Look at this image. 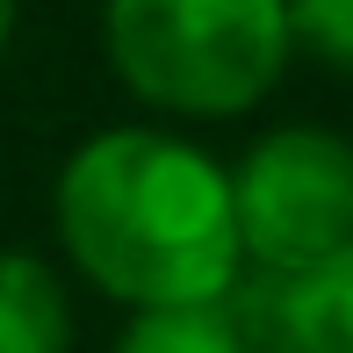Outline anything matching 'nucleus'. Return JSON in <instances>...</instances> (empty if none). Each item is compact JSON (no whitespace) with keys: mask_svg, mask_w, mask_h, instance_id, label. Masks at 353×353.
<instances>
[{"mask_svg":"<svg viewBox=\"0 0 353 353\" xmlns=\"http://www.w3.org/2000/svg\"><path fill=\"white\" fill-rule=\"evenodd\" d=\"M58 231L79 274L130 310L216 303L238 274L231 173L159 130H108L58 173Z\"/></svg>","mask_w":353,"mask_h":353,"instance_id":"nucleus-1","label":"nucleus"},{"mask_svg":"<svg viewBox=\"0 0 353 353\" xmlns=\"http://www.w3.org/2000/svg\"><path fill=\"white\" fill-rule=\"evenodd\" d=\"M108 65L173 116H238L288 65V0H108Z\"/></svg>","mask_w":353,"mask_h":353,"instance_id":"nucleus-2","label":"nucleus"},{"mask_svg":"<svg viewBox=\"0 0 353 353\" xmlns=\"http://www.w3.org/2000/svg\"><path fill=\"white\" fill-rule=\"evenodd\" d=\"M238 252L274 274H303L325 252L353 245V144L310 123L260 137L231 173Z\"/></svg>","mask_w":353,"mask_h":353,"instance_id":"nucleus-3","label":"nucleus"},{"mask_svg":"<svg viewBox=\"0 0 353 353\" xmlns=\"http://www.w3.org/2000/svg\"><path fill=\"white\" fill-rule=\"evenodd\" d=\"M281 339H288V353H353V245L288 274Z\"/></svg>","mask_w":353,"mask_h":353,"instance_id":"nucleus-4","label":"nucleus"},{"mask_svg":"<svg viewBox=\"0 0 353 353\" xmlns=\"http://www.w3.org/2000/svg\"><path fill=\"white\" fill-rule=\"evenodd\" d=\"M65 339L72 317L58 274L29 252H0V353H65Z\"/></svg>","mask_w":353,"mask_h":353,"instance_id":"nucleus-5","label":"nucleus"},{"mask_svg":"<svg viewBox=\"0 0 353 353\" xmlns=\"http://www.w3.org/2000/svg\"><path fill=\"white\" fill-rule=\"evenodd\" d=\"M116 353H245V339L216 303H181V310H137Z\"/></svg>","mask_w":353,"mask_h":353,"instance_id":"nucleus-6","label":"nucleus"},{"mask_svg":"<svg viewBox=\"0 0 353 353\" xmlns=\"http://www.w3.org/2000/svg\"><path fill=\"white\" fill-rule=\"evenodd\" d=\"M288 43L325 58L332 72H353V0H288Z\"/></svg>","mask_w":353,"mask_h":353,"instance_id":"nucleus-7","label":"nucleus"},{"mask_svg":"<svg viewBox=\"0 0 353 353\" xmlns=\"http://www.w3.org/2000/svg\"><path fill=\"white\" fill-rule=\"evenodd\" d=\"M8 37H14V0H0V58H8Z\"/></svg>","mask_w":353,"mask_h":353,"instance_id":"nucleus-8","label":"nucleus"}]
</instances>
